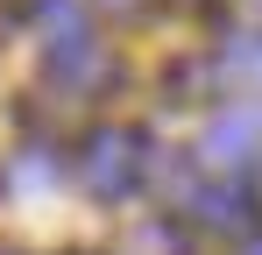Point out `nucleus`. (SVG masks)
Listing matches in <instances>:
<instances>
[{
    "label": "nucleus",
    "mask_w": 262,
    "mask_h": 255,
    "mask_svg": "<svg viewBox=\"0 0 262 255\" xmlns=\"http://www.w3.org/2000/svg\"><path fill=\"white\" fill-rule=\"evenodd\" d=\"M142 177H149V135H142V128L106 121V128H92L85 142H78V184H85L99 206L135 199Z\"/></svg>",
    "instance_id": "f257e3e1"
},
{
    "label": "nucleus",
    "mask_w": 262,
    "mask_h": 255,
    "mask_svg": "<svg viewBox=\"0 0 262 255\" xmlns=\"http://www.w3.org/2000/svg\"><path fill=\"white\" fill-rule=\"evenodd\" d=\"M199 163L220 170V177H241V170H255V163H262V99L227 107V114L199 135Z\"/></svg>",
    "instance_id": "f03ea898"
},
{
    "label": "nucleus",
    "mask_w": 262,
    "mask_h": 255,
    "mask_svg": "<svg viewBox=\"0 0 262 255\" xmlns=\"http://www.w3.org/2000/svg\"><path fill=\"white\" fill-rule=\"evenodd\" d=\"M184 213H191L206 234H220V241H248L262 227V206H255V192H248L241 177H206V184L184 199Z\"/></svg>",
    "instance_id": "7ed1b4c3"
},
{
    "label": "nucleus",
    "mask_w": 262,
    "mask_h": 255,
    "mask_svg": "<svg viewBox=\"0 0 262 255\" xmlns=\"http://www.w3.org/2000/svg\"><path fill=\"white\" fill-rule=\"evenodd\" d=\"M36 22H43V57H57V50H71V42L92 36L78 0H36Z\"/></svg>",
    "instance_id": "20e7f679"
},
{
    "label": "nucleus",
    "mask_w": 262,
    "mask_h": 255,
    "mask_svg": "<svg viewBox=\"0 0 262 255\" xmlns=\"http://www.w3.org/2000/svg\"><path fill=\"white\" fill-rule=\"evenodd\" d=\"M92 7H106V14H121V22H128V14H142L149 0H92Z\"/></svg>",
    "instance_id": "39448f33"
},
{
    "label": "nucleus",
    "mask_w": 262,
    "mask_h": 255,
    "mask_svg": "<svg viewBox=\"0 0 262 255\" xmlns=\"http://www.w3.org/2000/svg\"><path fill=\"white\" fill-rule=\"evenodd\" d=\"M170 7H213V0H170Z\"/></svg>",
    "instance_id": "423d86ee"
},
{
    "label": "nucleus",
    "mask_w": 262,
    "mask_h": 255,
    "mask_svg": "<svg viewBox=\"0 0 262 255\" xmlns=\"http://www.w3.org/2000/svg\"><path fill=\"white\" fill-rule=\"evenodd\" d=\"M255 255H262V248H255Z\"/></svg>",
    "instance_id": "0eeeda50"
}]
</instances>
